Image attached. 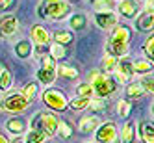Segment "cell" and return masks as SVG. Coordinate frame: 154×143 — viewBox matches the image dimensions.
Here are the masks:
<instances>
[{
  "label": "cell",
  "mask_w": 154,
  "mask_h": 143,
  "mask_svg": "<svg viewBox=\"0 0 154 143\" xmlns=\"http://www.w3.org/2000/svg\"><path fill=\"white\" fill-rule=\"evenodd\" d=\"M109 34L108 39V54H112L115 58H123L128 54L130 50V37H132V32L126 24H115Z\"/></svg>",
  "instance_id": "6da1fadb"
},
{
  "label": "cell",
  "mask_w": 154,
  "mask_h": 143,
  "mask_svg": "<svg viewBox=\"0 0 154 143\" xmlns=\"http://www.w3.org/2000/svg\"><path fill=\"white\" fill-rule=\"evenodd\" d=\"M87 84L93 87V93L98 98H108L117 91V82L113 76L100 71H91L87 74Z\"/></svg>",
  "instance_id": "7a4b0ae2"
},
{
  "label": "cell",
  "mask_w": 154,
  "mask_h": 143,
  "mask_svg": "<svg viewBox=\"0 0 154 143\" xmlns=\"http://www.w3.org/2000/svg\"><path fill=\"white\" fill-rule=\"evenodd\" d=\"M69 11H71V6L65 0H41L37 6L39 19L61 20V19H67Z\"/></svg>",
  "instance_id": "3957f363"
},
{
  "label": "cell",
  "mask_w": 154,
  "mask_h": 143,
  "mask_svg": "<svg viewBox=\"0 0 154 143\" xmlns=\"http://www.w3.org/2000/svg\"><path fill=\"white\" fill-rule=\"evenodd\" d=\"M58 121H60V117H58L56 113H50V112H37L35 117L30 121V128H39V130H43V132H47L48 138H50V136H56Z\"/></svg>",
  "instance_id": "277c9868"
},
{
  "label": "cell",
  "mask_w": 154,
  "mask_h": 143,
  "mask_svg": "<svg viewBox=\"0 0 154 143\" xmlns=\"http://www.w3.org/2000/svg\"><path fill=\"white\" fill-rule=\"evenodd\" d=\"M41 101L48 108L56 110V112H63V110L69 108V98L65 97V93L60 89H52V87H48V89L41 93Z\"/></svg>",
  "instance_id": "5b68a950"
},
{
  "label": "cell",
  "mask_w": 154,
  "mask_h": 143,
  "mask_svg": "<svg viewBox=\"0 0 154 143\" xmlns=\"http://www.w3.org/2000/svg\"><path fill=\"white\" fill-rule=\"evenodd\" d=\"M56 60L50 58L48 54L41 56V67L37 71V80L43 84V85H52L54 80H56Z\"/></svg>",
  "instance_id": "8992f818"
},
{
  "label": "cell",
  "mask_w": 154,
  "mask_h": 143,
  "mask_svg": "<svg viewBox=\"0 0 154 143\" xmlns=\"http://www.w3.org/2000/svg\"><path fill=\"white\" fill-rule=\"evenodd\" d=\"M30 106V101L24 98L20 93H9L8 97H4L0 101V108L4 112H9V113H20Z\"/></svg>",
  "instance_id": "52a82bcc"
},
{
  "label": "cell",
  "mask_w": 154,
  "mask_h": 143,
  "mask_svg": "<svg viewBox=\"0 0 154 143\" xmlns=\"http://www.w3.org/2000/svg\"><path fill=\"white\" fill-rule=\"evenodd\" d=\"M113 73H115V82H119V84H130L132 80H134V76H136V73H134V63H132L130 60H121V61H117V65H115V69H113Z\"/></svg>",
  "instance_id": "ba28073f"
},
{
  "label": "cell",
  "mask_w": 154,
  "mask_h": 143,
  "mask_svg": "<svg viewBox=\"0 0 154 143\" xmlns=\"http://www.w3.org/2000/svg\"><path fill=\"white\" fill-rule=\"evenodd\" d=\"M117 126L112 121H106V123H100L98 128L95 130V141L97 143H112L113 139H117Z\"/></svg>",
  "instance_id": "9c48e42d"
},
{
  "label": "cell",
  "mask_w": 154,
  "mask_h": 143,
  "mask_svg": "<svg viewBox=\"0 0 154 143\" xmlns=\"http://www.w3.org/2000/svg\"><path fill=\"white\" fill-rule=\"evenodd\" d=\"M19 30V20L15 15L6 13L0 17V37H9Z\"/></svg>",
  "instance_id": "30bf717a"
},
{
  "label": "cell",
  "mask_w": 154,
  "mask_h": 143,
  "mask_svg": "<svg viewBox=\"0 0 154 143\" xmlns=\"http://www.w3.org/2000/svg\"><path fill=\"white\" fill-rule=\"evenodd\" d=\"M95 23L98 24V28H102V30H112L117 24V15L113 11H97Z\"/></svg>",
  "instance_id": "8fae6325"
},
{
  "label": "cell",
  "mask_w": 154,
  "mask_h": 143,
  "mask_svg": "<svg viewBox=\"0 0 154 143\" xmlns=\"http://www.w3.org/2000/svg\"><path fill=\"white\" fill-rule=\"evenodd\" d=\"M26 126H28V121L23 119V117H9L6 121V130L13 136H20L26 132Z\"/></svg>",
  "instance_id": "7c38bea8"
},
{
  "label": "cell",
  "mask_w": 154,
  "mask_h": 143,
  "mask_svg": "<svg viewBox=\"0 0 154 143\" xmlns=\"http://www.w3.org/2000/svg\"><path fill=\"white\" fill-rule=\"evenodd\" d=\"M117 9H119L121 17H125V19H136L137 11H139V8H137V4L134 0H121Z\"/></svg>",
  "instance_id": "4fadbf2b"
},
{
  "label": "cell",
  "mask_w": 154,
  "mask_h": 143,
  "mask_svg": "<svg viewBox=\"0 0 154 143\" xmlns=\"http://www.w3.org/2000/svg\"><path fill=\"white\" fill-rule=\"evenodd\" d=\"M30 36H32V41H34L35 45H48V41H50V34H48V30H47L45 26H41V24L32 26Z\"/></svg>",
  "instance_id": "5bb4252c"
},
{
  "label": "cell",
  "mask_w": 154,
  "mask_h": 143,
  "mask_svg": "<svg viewBox=\"0 0 154 143\" xmlns=\"http://www.w3.org/2000/svg\"><path fill=\"white\" fill-rule=\"evenodd\" d=\"M98 125H100V121H98V117L95 115H85L78 121V130L82 132V134H91V132H95L98 128Z\"/></svg>",
  "instance_id": "9a60e30c"
},
{
  "label": "cell",
  "mask_w": 154,
  "mask_h": 143,
  "mask_svg": "<svg viewBox=\"0 0 154 143\" xmlns=\"http://www.w3.org/2000/svg\"><path fill=\"white\" fill-rule=\"evenodd\" d=\"M152 24H154V17L152 13H137L136 17V28L139 32H152Z\"/></svg>",
  "instance_id": "2e32d148"
},
{
  "label": "cell",
  "mask_w": 154,
  "mask_h": 143,
  "mask_svg": "<svg viewBox=\"0 0 154 143\" xmlns=\"http://www.w3.org/2000/svg\"><path fill=\"white\" fill-rule=\"evenodd\" d=\"M139 138L143 143H154V125L152 121H141L139 123Z\"/></svg>",
  "instance_id": "e0dca14e"
},
{
  "label": "cell",
  "mask_w": 154,
  "mask_h": 143,
  "mask_svg": "<svg viewBox=\"0 0 154 143\" xmlns=\"http://www.w3.org/2000/svg\"><path fill=\"white\" fill-rule=\"evenodd\" d=\"M48 139V134L39 128H30L24 136V143H43Z\"/></svg>",
  "instance_id": "ac0fdd59"
},
{
  "label": "cell",
  "mask_w": 154,
  "mask_h": 143,
  "mask_svg": "<svg viewBox=\"0 0 154 143\" xmlns=\"http://www.w3.org/2000/svg\"><path fill=\"white\" fill-rule=\"evenodd\" d=\"M121 143H132L136 139V125L132 123V121H126L123 130H121Z\"/></svg>",
  "instance_id": "d6986e66"
},
{
  "label": "cell",
  "mask_w": 154,
  "mask_h": 143,
  "mask_svg": "<svg viewBox=\"0 0 154 143\" xmlns=\"http://www.w3.org/2000/svg\"><path fill=\"white\" fill-rule=\"evenodd\" d=\"M72 134H74V128L71 126V123H67V121L60 119V121H58V130H56V136H60L61 139H69V138H72Z\"/></svg>",
  "instance_id": "ffe728a7"
},
{
  "label": "cell",
  "mask_w": 154,
  "mask_h": 143,
  "mask_svg": "<svg viewBox=\"0 0 154 143\" xmlns=\"http://www.w3.org/2000/svg\"><path fill=\"white\" fill-rule=\"evenodd\" d=\"M69 26L72 28V30H84L85 26H87V17L84 15V13H74L72 17H69Z\"/></svg>",
  "instance_id": "44dd1931"
},
{
  "label": "cell",
  "mask_w": 154,
  "mask_h": 143,
  "mask_svg": "<svg viewBox=\"0 0 154 143\" xmlns=\"http://www.w3.org/2000/svg\"><path fill=\"white\" fill-rule=\"evenodd\" d=\"M72 32L69 30H58V32H54V43H58V45L65 47V45H69V43H72Z\"/></svg>",
  "instance_id": "7402d4cb"
},
{
  "label": "cell",
  "mask_w": 154,
  "mask_h": 143,
  "mask_svg": "<svg viewBox=\"0 0 154 143\" xmlns=\"http://www.w3.org/2000/svg\"><path fill=\"white\" fill-rule=\"evenodd\" d=\"M15 54L19 58H23V60L30 58L32 56V43L30 41H19L15 45Z\"/></svg>",
  "instance_id": "603a6c76"
},
{
  "label": "cell",
  "mask_w": 154,
  "mask_h": 143,
  "mask_svg": "<svg viewBox=\"0 0 154 143\" xmlns=\"http://www.w3.org/2000/svg\"><path fill=\"white\" fill-rule=\"evenodd\" d=\"M89 102H91V97H78L76 95L74 98L69 101V106L74 110V112H80V110H85L87 106H89Z\"/></svg>",
  "instance_id": "cb8c5ba5"
},
{
  "label": "cell",
  "mask_w": 154,
  "mask_h": 143,
  "mask_svg": "<svg viewBox=\"0 0 154 143\" xmlns=\"http://www.w3.org/2000/svg\"><path fill=\"white\" fill-rule=\"evenodd\" d=\"M11 82H13L11 71L8 67H2V71H0V91H8L11 87Z\"/></svg>",
  "instance_id": "d4e9b609"
},
{
  "label": "cell",
  "mask_w": 154,
  "mask_h": 143,
  "mask_svg": "<svg viewBox=\"0 0 154 143\" xmlns=\"http://www.w3.org/2000/svg\"><path fill=\"white\" fill-rule=\"evenodd\" d=\"M56 74H61L63 78H76L78 76V71L71 65H65V63H60L56 65Z\"/></svg>",
  "instance_id": "484cf974"
},
{
  "label": "cell",
  "mask_w": 154,
  "mask_h": 143,
  "mask_svg": "<svg viewBox=\"0 0 154 143\" xmlns=\"http://www.w3.org/2000/svg\"><path fill=\"white\" fill-rule=\"evenodd\" d=\"M48 56L54 58V60H65V56H67V50H65V47L58 45V43H52V45L48 47Z\"/></svg>",
  "instance_id": "4316f807"
},
{
  "label": "cell",
  "mask_w": 154,
  "mask_h": 143,
  "mask_svg": "<svg viewBox=\"0 0 154 143\" xmlns=\"http://www.w3.org/2000/svg\"><path fill=\"white\" fill-rule=\"evenodd\" d=\"M37 82H28V84H24V87L20 89V95H23L24 98H28V101H32L35 95H37Z\"/></svg>",
  "instance_id": "83f0119b"
},
{
  "label": "cell",
  "mask_w": 154,
  "mask_h": 143,
  "mask_svg": "<svg viewBox=\"0 0 154 143\" xmlns=\"http://www.w3.org/2000/svg\"><path fill=\"white\" fill-rule=\"evenodd\" d=\"M117 8L115 0H97L95 2V11H113Z\"/></svg>",
  "instance_id": "f1b7e54d"
},
{
  "label": "cell",
  "mask_w": 154,
  "mask_h": 143,
  "mask_svg": "<svg viewBox=\"0 0 154 143\" xmlns=\"http://www.w3.org/2000/svg\"><path fill=\"white\" fill-rule=\"evenodd\" d=\"M115 65H117V58L106 52V54H104V58H102V65H100L102 71H106V73H113Z\"/></svg>",
  "instance_id": "f546056e"
},
{
  "label": "cell",
  "mask_w": 154,
  "mask_h": 143,
  "mask_svg": "<svg viewBox=\"0 0 154 143\" xmlns=\"http://www.w3.org/2000/svg\"><path fill=\"white\" fill-rule=\"evenodd\" d=\"M139 85L143 87V91H145V93L152 95V91H154V76H152V73H145V76L141 78Z\"/></svg>",
  "instance_id": "4dcf8cb0"
},
{
  "label": "cell",
  "mask_w": 154,
  "mask_h": 143,
  "mask_svg": "<svg viewBox=\"0 0 154 143\" xmlns=\"http://www.w3.org/2000/svg\"><path fill=\"white\" fill-rule=\"evenodd\" d=\"M143 93V87L139 85V84H134V82H130V84H126V97L128 98H139Z\"/></svg>",
  "instance_id": "1f68e13d"
},
{
  "label": "cell",
  "mask_w": 154,
  "mask_h": 143,
  "mask_svg": "<svg viewBox=\"0 0 154 143\" xmlns=\"http://www.w3.org/2000/svg\"><path fill=\"white\" fill-rule=\"evenodd\" d=\"M152 71V61L149 60H139L134 63V73L136 74H145V73H150Z\"/></svg>",
  "instance_id": "d6a6232c"
},
{
  "label": "cell",
  "mask_w": 154,
  "mask_h": 143,
  "mask_svg": "<svg viewBox=\"0 0 154 143\" xmlns=\"http://www.w3.org/2000/svg\"><path fill=\"white\" fill-rule=\"evenodd\" d=\"M143 52H145V58H147L149 61H152V58H154V36H152V32H150V36L145 39Z\"/></svg>",
  "instance_id": "836d02e7"
},
{
  "label": "cell",
  "mask_w": 154,
  "mask_h": 143,
  "mask_svg": "<svg viewBox=\"0 0 154 143\" xmlns=\"http://www.w3.org/2000/svg\"><path fill=\"white\" fill-rule=\"evenodd\" d=\"M130 112H132V104H130L128 101H119V102H117V113H119L121 117H128Z\"/></svg>",
  "instance_id": "e575fe53"
},
{
  "label": "cell",
  "mask_w": 154,
  "mask_h": 143,
  "mask_svg": "<svg viewBox=\"0 0 154 143\" xmlns=\"http://www.w3.org/2000/svg\"><path fill=\"white\" fill-rule=\"evenodd\" d=\"M91 95H93V87L87 82H84V84L78 85V97H91Z\"/></svg>",
  "instance_id": "d590c367"
},
{
  "label": "cell",
  "mask_w": 154,
  "mask_h": 143,
  "mask_svg": "<svg viewBox=\"0 0 154 143\" xmlns=\"http://www.w3.org/2000/svg\"><path fill=\"white\" fill-rule=\"evenodd\" d=\"M104 106H106V104L102 102V98H97V101H91L87 108H91V110H97V112H100V110H104Z\"/></svg>",
  "instance_id": "8d00e7d4"
},
{
  "label": "cell",
  "mask_w": 154,
  "mask_h": 143,
  "mask_svg": "<svg viewBox=\"0 0 154 143\" xmlns=\"http://www.w3.org/2000/svg\"><path fill=\"white\" fill-rule=\"evenodd\" d=\"M15 2H17V0H0V9H2V11H6V9H11V8L15 6Z\"/></svg>",
  "instance_id": "74e56055"
},
{
  "label": "cell",
  "mask_w": 154,
  "mask_h": 143,
  "mask_svg": "<svg viewBox=\"0 0 154 143\" xmlns=\"http://www.w3.org/2000/svg\"><path fill=\"white\" fill-rule=\"evenodd\" d=\"M48 50V45H35V48H32V52H35L37 56H45Z\"/></svg>",
  "instance_id": "f35d334b"
},
{
  "label": "cell",
  "mask_w": 154,
  "mask_h": 143,
  "mask_svg": "<svg viewBox=\"0 0 154 143\" xmlns=\"http://www.w3.org/2000/svg\"><path fill=\"white\" fill-rule=\"evenodd\" d=\"M143 2H145V13H152V9H154L152 0H143Z\"/></svg>",
  "instance_id": "ab89813d"
},
{
  "label": "cell",
  "mask_w": 154,
  "mask_h": 143,
  "mask_svg": "<svg viewBox=\"0 0 154 143\" xmlns=\"http://www.w3.org/2000/svg\"><path fill=\"white\" fill-rule=\"evenodd\" d=\"M0 143H9V139H8V136H4L2 132H0Z\"/></svg>",
  "instance_id": "60d3db41"
},
{
  "label": "cell",
  "mask_w": 154,
  "mask_h": 143,
  "mask_svg": "<svg viewBox=\"0 0 154 143\" xmlns=\"http://www.w3.org/2000/svg\"><path fill=\"white\" fill-rule=\"evenodd\" d=\"M9 143H24V139H23V138H19V136H15V139H13V141H9Z\"/></svg>",
  "instance_id": "b9f144b4"
},
{
  "label": "cell",
  "mask_w": 154,
  "mask_h": 143,
  "mask_svg": "<svg viewBox=\"0 0 154 143\" xmlns=\"http://www.w3.org/2000/svg\"><path fill=\"white\" fill-rule=\"evenodd\" d=\"M112 143H121V139H119V138H117V139H113V141H112Z\"/></svg>",
  "instance_id": "7bdbcfd3"
},
{
  "label": "cell",
  "mask_w": 154,
  "mask_h": 143,
  "mask_svg": "<svg viewBox=\"0 0 154 143\" xmlns=\"http://www.w3.org/2000/svg\"><path fill=\"white\" fill-rule=\"evenodd\" d=\"M43 143H50V141H48V139H47V141H43Z\"/></svg>",
  "instance_id": "ee69618b"
},
{
  "label": "cell",
  "mask_w": 154,
  "mask_h": 143,
  "mask_svg": "<svg viewBox=\"0 0 154 143\" xmlns=\"http://www.w3.org/2000/svg\"><path fill=\"white\" fill-rule=\"evenodd\" d=\"M0 71H2V65H0Z\"/></svg>",
  "instance_id": "f6af8a7d"
},
{
  "label": "cell",
  "mask_w": 154,
  "mask_h": 143,
  "mask_svg": "<svg viewBox=\"0 0 154 143\" xmlns=\"http://www.w3.org/2000/svg\"><path fill=\"white\" fill-rule=\"evenodd\" d=\"M95 2H97V0H95Z\"/></svg>",
  "instance_id": "bcb514c9"
},
{
  "label": "cell",
  "mask_w": 154,
  "mask_h": 143,
  "mask_svg": "<svg viewBox=\"0 0 154 143\" xmlns=\"http://www.w3.org/2000/svg\"><path fill=\"white\" fill-rule=\"evenodd\" d=\"M89 143H91V141H89Z\"/></svg>",
  "instance_id": "7dc6e473"
}]
</instances>
